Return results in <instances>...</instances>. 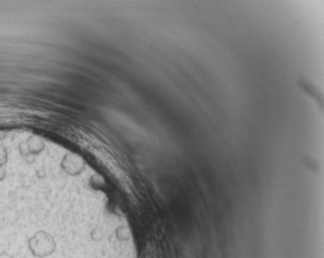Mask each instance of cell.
<instances>
[{"instance_id":"1","label":"cell","mask_w":324,"mask_h":258,"mask_svg":"<svg viewBox=\"0 0 324 258\" xmlns=\"http://www.w3.org/2000/svg\"><path fill=\"white\" fill-rule=\"evenodd\" d=\"M28 247L34 257L45 258L56 251L57 244L51 235L39 231L28 240Z\"/></svg>"},{"instance_id":"2","label":"cell","mask_w":324,"mask_h":258,"mask_svg":"<svg viewBox=\"0 0 324 258\" xmlns=\"http://www.w3.org/2000/svg\"><path fill=\"white\" fill-rule=\"evenodd\" d=\"M61 166L66 174L70 176H78L85 169V162L78 155L69 153L63 158Z\"/></svg>"},{"instance_id":"3","label":"cell","mask_w":324,"mask_h":258,"mask_svg":"<svg viewBox=\"0 0 324 258\" xmlns=\"http://www.w3.org/2000/svg\"><path fill=\"white\" fill-rule=\"evenodd\" d=\"M44 149L43 142L37 138H31L28 141V150L30 154H39Z\"/></svg>"},{"instance_id":"4","label":"cell","mask_w":324,"mask_h":258,"mask_svg":"<svg viewBox=\"0 0 324 258\" xmlns=\"http://www.w3.org/2000/svg\"><path fill=\"white\" fill-rule=\"evenodd\" d=\"M7 161H8L7 150L3 146H0V167L5 165L7 163Z\"/></svg>"},{"instance_id":"5","label":"cell","mask_w":324,"mask_h":258,"mask_svg":"<svg viewBox=\"0 0 324 258\" xmlns=\"http://www.w3.org/2000/svg\"><path fill=\"white\" fill-rule=\"evenodd\" d=\"M92 239L95 241V242H99V241H101L102 240V238H103V235H102V232L100 231V229H98V228H96V229H94V231L92 232Z\"/></svg>"},{"instance_id":"6","label":"cell","mask_w":324,"mask_h":258,"mask_svg":"<svg viewBox=\"0 0 324 258\" xmlns=\"http://www.w3.org/2000/svg\"><path fill=\"white\" fill-rule=\"evenodd\" d=\"M6 177H7V171L3 167H0V182L4 181Z\"/></svg>"},{"instance_id":"7","label":"cell","mask_w":324,"mask_h":258,"mask_svg":"<svg viewBox=\"0 0 324 258\" xmlns=\"http://www.w3.org/2000/svg\"><path fill=\"white\" fill-rule=\"evenodd\" d=\"M0 258H14L11 254H9L8 252H3L0 253Z\"/></svg>"}]
</instances>
